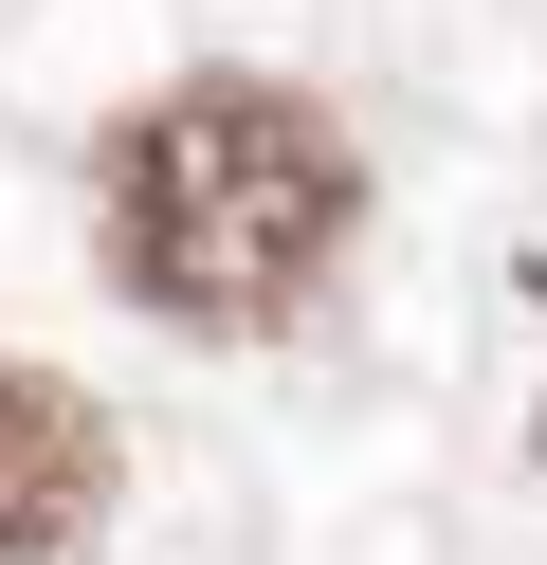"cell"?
Returning <instances> with one entry per match:
<instances>
[{
    "mask_svg": "<svg viewBox=\"0 0 547 565\" xmlns=\"http://www.w3.org/2000/svg\"><path fill=\"white\" fill-rule=\"evenodd\" d=\"M347 237H365V147L311 92H274V74H182L165 110H128L109 164H92L109 292L165 310V329H201V347L292 329V310L347 274Z\"/></svg>",
    "mask_w": 547,
    "mask_h": 565,
    "instance_id": "1",
    "label": "cell"
},
{
    "mask_svg": "<svg viewBox=\"0 0 547 565\" xmlns=\"http://www.w3.org/2000/svg\"><path fill=\"white\" fill-rule=\"evenodd\" d=\"M128 492V438H109L92 383L55 365H0V565H73Z\"/></svg>",
    "mask_w": 547,
    "mask_h": 565,
    "instance_id": "2",
    "label": "cell"
},
{
    "mask_svg": "<svg viewBox=\"0 0 547 565\" xmlns=\"http://www.w3.org/2000/svg\"><path fill=\"white\" fill-rule=\"evenodd\" d=\"M529 456H547V419H529Z\"/></svg>",
    "mask_w": 547,
    "mask_h": 565,
    "instance_id": "3",
    "label": "cell"
}]
</instances>
